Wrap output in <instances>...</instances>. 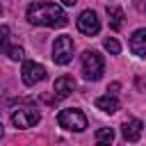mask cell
I'll return each mask as SVG.
<instances>
[{
	"instance_id": "obj_13",
	"label": "cell",
	"mask_w": 146,
	"mask_h": 146,
	"mask_svg": "<svg viewBox=\"0 0 146 146\" xmlns=\"http://www.w3.org/2000/svg\"><path fill=\"white\" fill-rule=\"evenodd\" d=\"M114 139V130L112 128H100V130H96V141L98 144H110Z\"/></svg>"
},
{
	"instance_id": "obj_3",
	"label": "cell",
	"mask_w": 146,
	"mask_h": 146,
	"mask_svg": "<svg viewBox=\"0 0 146 146\" xmlns=\"http://www.w3.org/2000/svg\"><path fill=\"white\" fill-rule=\"evenodd\" d=\"M57 123L68 132H82L87 128V116L78 107H66L57 114Z\"/></svg>"
},
{
	"instance_id": "obj_6",
	"label": "cell",
	"mask_w": 146,
	"mask_h": 146,
	"mask_svg": "<svg viewBox=\"0 0 146 146\" xmlns=\"http://www.w3.org/2000/svg\"><path fill=\"white\" fill-rule=\"evenodd\" d=\"M39 121H41V112H39L36 107H18V110L11 114V123H14L16 128H21V130L32 128V125H36Z\"/></svg>"
},
{
	"instance_id": "obj_17",
	"label": "cell",
	"mask_w": 146,
	"mask_h": 146,
	"mask_svg": "<svg viewBox=\"0 0 146 146\" xmlns=\"http://www.w3.org/2000/svg\"><path fill=\"white\" fill-rule=\"evenodd\" d=\"M119 89H121V84H119V82H112V84L107 87V91H110V94H116Z\"/></svg>"
},
{
	"instance_id": "obj_9",
	"label": "cell",
	"mask_w": 146,
	"mask_h": 146,
	"mask_svg": "<svg viewBox=\"0 0 146 146\" xmlns=\"http://www.w3.org/2000/svg\"><path fill=\"white\" fill-rule=\"evenodd\" d=\"M141 128H144V123L139 121V119H130V121H125L123 125H121V135H123V139L125 141H139V137H141Z\"/></svg>"
},
{
	"instance_id": "obj_19",
	"label": "cell",
	"mask_w": 146,
	"mask_h": 146,
	"mask_svg": "<svg viewBox=\"0 0 146 146\" xmlns=\"http://www.w3.org/2000/svg\"><path fill=\"white\" fill-rule=\"evenodd\" d=\"M2 135H5V130H2V123H0V139H2Z\"/></svg>"
},
{
	"instance_id": "obj_8",
	"label": "cell",
	"mask_w": 146,
	"mask_h": 146,
	"mask_svg": "<svg viewBox=\"0 0 146 146\" xmlns=\"http://www.w3.org/2000/svg\"><path fill=\"white\" fill-rule=\"evenodd\" d=\"M75 80L71 78V75H59L57 80H55V87H52V91H55V100H64V98H68L73 91H75Z\"/></svg>"
},
{
	"instance_id": "obj_16",
	"label": "cell",
	"mask_w": 146,
	"mask_h": 146,
	"mask_svg": "<svg viewBox=\"0 0 146 146\" xmlns=\"http://www.w3.org/2000/svg\"><path fill=\"white\" fill-rule=\"evenodd\" d=\"M9 46V25H0V50L5 52Z\"/></svg>"
},
{
	"instance_id": "obj_2",
	"label": "cell",
	"mask_w": 146,
	"mask_h": 146,
	"mask_svg": "<svg viewBox=\"0 0 146 146\" xmlns=\"http://www.w3.org/2000/svg\"><path fill=\"white\" fill-rule=\"evenodd\" d=\"M103 68H105L103 55H98L96 50H84L82 52V75H84V80H89V82L100 80Z\"/></svg>"
},
{
	"instance_id": "obj_7",
	"label": "cell",
	"mask_w": 146,
	"mask_h": 146,
	"mask_svg": "<svg viewBox=\"0 0 146 146\" xmlns=\"http://www.w3.org/2000/svg\"><path fill=\"white\" fill-rule=\"evenodd\" d=\"M78 30L82 34H87V36H96L100 32V21H98V16H96L94 9H84L78 16Z\"/></svg>"
},
{
	"instance_id": "obj_4",
	"label": "cell",
	"mask_w": 146,
	"mask_h": 146,
	"mask_svg": "<svg viewBox=\"0 0 146 146\" xmlns=\"http://www.w3.org/2000/svg\"><path fill=\"white\" fill-rule=\"evenodd\" d=\"M73 52H75L73 39H71L68 34H62V36L55 39V43H52V55H50V57H52L55 64L64 66V64H68V62L73 59Z\"/></svg>"
},
{
	"instance_id": "obj_1",
	"label": "cell",
	"mask_w": 146,
	"mask_h": 146,
	"mask_svg": "<svg viewBox=\"0 0 146 146\" xmlns=\"http://www.w3.org/2000/svg\"><path fill=\"white\" fill-rule=\"evenodd\" d=\"M27 21L39 27H64L68 16L55 2H32L27 7Z\"/></svg>"
},
{
	"instance_id": "obj_10",
	"label": "cell",
	"mask_w": 146,
	"mask_h": 146,
	"mask_svg": "<svg viewBox=\"0 0 146 146\" xmlns=\"http://www.w3.org/2000/svg\"><path fill=\"white\" fill-rule=\"evenodd\" d=\"M96 107L100 110V112H105V114H114V112H119V107H121V103H119V98H116V94H105V96H100V98H96Z\"/></svg>"
},
{
	"instance_id": "obj_5",
	"label": "cell",
	"mask_w": 146,
	"mask_h": 146,
	"mask_svg": "<svg viewBox=\"0 0 146 146\" xmlns=\"http://www.w3.org/2000/svg\"><path fill=\"white\" fill-rule=\"evenodd\" d=\"M21 80L27 87H34L36 82H43L46 80V66L32 62V59H25L23 62V68H21Z\"/></svg>"
},
{
	"instance_id": "obj_20",
	"label": "cell",
	"mask_w": 146,
	"mask_h": 146,
	"mask_svg": "<svg viewBox=\"0 0 146 146\" xmlns=\"http://www.w3.org/2000/svg\"><path fill=\"white\" fill-rule=\"evenodd\" d=\"M0 14H2V5H0Z\"/></svg>"
},
{
	"instance_id": "obj_14",
	"label": "cell",
	"mask_w": 146,
	"mask_h": 146,
	"mask_svg": "<svg viewBox=\"0 0 146 146\" xmlns=\"http://www.w3.org/2000/svg\"><path fill=\"white\" fill-rule=\"evenodd\" d=\"M5 55H7L9 59H14V62H21V59L25 57V50H23L21 46H7V50H5Z\"/></svg>"
},
{
	"instance_id": "obj_18",
	"label": "cell",
	"mask_w": 146,
	"mask_h": 146,
	"mask_svg": "<svg viewBox=\"0 0 146 146\" xmlns=\"http://www.w3.org/2000/svg\"><path fill=\"white\" fill-rule=\"evenodd\" d=\"M78 0H62V5H66V7H73Z\"/></svg>"
},
{
	"instance_id": "obj_11",
	"label": "cell",
	"mask_w": 146,
	"mask_h": 146,
	"mask_svg": "<svg viewBox=\"0 0 146 146\" xmlns=\"http://www.w3.org/2000/svg\"><path fill=\"white\" fill-rule=\"evenodd\" d=\"M130 50H132V55H137V57H146V27L137 30V32L130 36Z\"/></svg>"
},
{
	"instance_id": "obj_12",
	"label": "cell",
	"mask_w": 146,
	"mask_h": 146,
	"mask_svg": "<svg viewBox=\"0 0 146 146\" xmlns=\"http://www.w3.org/2000/svg\"><path fill=\"white\" fill-rule=\"evenodd\" d=\"M105 11H107V16H110V27L116 32V30H121V25H123V9L119 7V5H107L105 7Z\"/></svg>"
},
{
	"instance_id": "obj_15",
	"label": "cell",
	"mask_w": 146,
	"mask_h": 146,
	"mask_svg": "<svg viewBox=\"0 0 146 146\" xmlns=\"http://www.w3.org/2000/svg\"><path fill=\"white\" fill-rule=\"evenodd\" d=\"M103 48H105L110 55H119V52H121V43H119L116 39H112V36L103 41Z\"/></svg>"
}]
</instances>
